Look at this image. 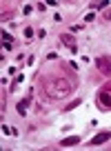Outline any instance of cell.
<instances>
[{"instance_id":"cell-4","label":"cell","mask_w":111,"mask_h":151,"mask_svg":"<svg viewBox=\"0 0 111 151\" xmlns=\"http://www.w3.org/2000/svg\"><path fill=\"white\" fill-rule=\"evenodd\" d=\"M27 107H29V100L18 102V113H20V116H25V113H27Z\"/></svg>"},{"instance_id":"cell-2","label":"cell","mask_w":111,"mask_h":151,"mask_svg":"<svg viewBox=\"0 0 111 151\" xmlns=\"http://www.w3.org/2000/svg\"><path fill=\"white\" fill-rule=\"evenodd\" d=\"M96 65H98V69H100L105 76H111V65L105 60V58H96Z\"/></svg>"},{"instance_id":"cell-3","label":"cell","mask_w":111,"mask_h":151,"mask_svg":"<svg viewBox=\"0 0 111 151\" xmlns=\"http://www.w3.org/2000/svg\"><path fill=\"white\" fill-rule=\"evenodd\" d=\"M80 138L78 136H71V138H65V140H60V147H71V145H78Z\"/></svg>"},{"instance_id":"cell-6","label":"cell","mask_w":111,"mask_h":151,"mask_svg":"<svg viewBox=\"0 0 111 151\" xmlns=\"http://www.w3.org/2000/svg\"><path fill=\"white\" fill-rule=\"evenodd\" d=\"M100 100H102V102H107V104H111V93H109V91H105V93L100 96Z\"/></svg>"},{"instance_id":"cell-5","label":"cell","mask_w":111,"mask_h":151,"mask_svg":"<svg viewBox=\"0 0 111 151\" xmlns=\"http://www.w3.org/2000/svg\"><path fill=\"white\" fill-rule=\"evenodd\" d=\"M107 5H109V0H100V2H93L91 9H107Z\"/></svg>"},{"instance_id":"cell-1","label":"cell","mask_w":111,"mask_h":151,"mask_svg":"<svg viewBox=\"0 0 111 151\" xmlns=\"http://www.w3.org/2000/svg\"><path fill=\"white\" fill-rule=\"evenodd\" d=\"M111 138V133L109 131H102V133H98L96 138H91V147H98V145H105L107 140Z\"/></svg>"}]
</instances>
